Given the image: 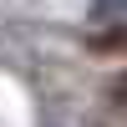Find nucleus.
Listing matches in <instances>:
<instances>
[{
    "instance_id": "f257e3e1",
    "label": "nucleus",
    "mask_w": 127,
    "mask_h": 127,
    "mask_svg": "<svg viewBox=\"0 0 127 127\" xmlns=\"http://www.w3.org/2000/svg\"><path fill=\"white\" fill-rule=\"evenodd\" d=\"M92 51H97V56H127V20H117V26L102 31V36H92Z\"/></svg>"
},
{
    "instance_id": "f03ea898",
    "label": "nucleus",
    "mask_w": 127,
    "mask_h": 127,
    "mask_svg": "<svg viewBox=\"0 0 127 127\" xmlns=\"http://www.w3.org/2000/svg\"><path fill=\"white\" fill-rule=\"evenodd\" d=\"M127 0H92V15H117Z\"/></svg>"
},
{
    "instance_id": "7ed1b4c3",
    "label": "nucleus",
    "mask_w": 127,
    "mask_h": 127,
    "mask_svg": "<svg viewBox=\"0 0 127 127\" xmlns=\"http://www.w3.org/2000/svg\"><path fill=\"white\" fill-rule=\"evenodd\" d=\"M112 107H127V71L112 81Z\"/></svg>"
}]
</instances>
